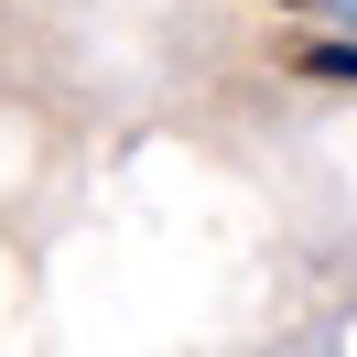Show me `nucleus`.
I'll use <instances>...</instances> for the list:
<instances>
[{"mask_svg": "<svg viewBox=\"0 0 357 357\" xmlns=\"http://www.w3.org/2000/svg\"><path fill=\"white\" fill-rule=\"evenodd\" d=\"M292 66H303V76H335V87H357V44H292Z\"/></svg>", "mask_w": 357, "mask_h": 357, "instance_id": "nucleus-1", "label": "nucleus"}, {"mask_svg": "<svg viewBox=\"0 0 357 357\" xmlns=\"http://www.w3.org/2000/svg\"><path fill=\"white\" fill-rule=\"evenodd\" d=\"M271 11H325V0H271Z\"/></svg>", "mask_w": 357, "mask_h": 357, "instance_id": "nucleus-2", "label": "nucleus"}]
</instances>
